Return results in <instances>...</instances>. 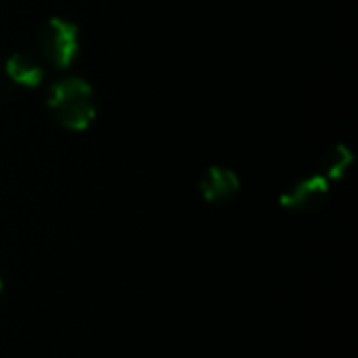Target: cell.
Here are the masks:
<instances>
[{"instance_id":"obj_1","label":"cell","mask_w":358,"mask_h":358,"mask_svg":"<svg viewBox=\"0 0 358 358\" xmlns=\"http://www.w3.org/2000/svg\"><path fill=\"white\" fill-rule=\"evenodd\" d=\"M48 109L52 117L67 130H86L94 115V92L82 78H63L48 90Z\"/></svg>"},{"instance_id":"obj_2","label":"cell","mask_w":358,"mask_h":358,"mask_svg":"<svg viewBox=\"0 0 358 358\" xmlns=\"http://www.w3.org/2000/svg\"><path fill=\"white\" fill-rule=\"evenodd\" d=\"M40 50L44 55V59L59 67L65 69L71 65V61L78 55L80 48V40H78V27L61 17H50L42 29H40Z\"/></svg>"},{"instance_id":"obj_3","label":"cell","mask_w":358,"mask_h":358,"mask_svg":"<svg viewBox=\"0 0 358 358\" xmlns=\"http://www.w3.org/2000/svg\"><path fill=\"white\" fill-rule=\"evenodd\" d=\"M329 195V180L323 174L308 176L296 185H292L283 195H281V206L287 212H313L319 210Z\"/></svg>"},{"instance_id":"obj_4","label":"cell","mask_w":358,"mask_h":358,"mask_svg":"<svg viewBox=\"0 0 358 358\" xmlns=\"http://www.w3.org/2000/svg\"><path fill=\"white\" fill-rule=\"evenodd\" d=\"M241 189V180L239 176L224 166H212L203 172L201 180H199V193L208 203L214 206H222L229 203L237 197Z\"/></svg>"},{"instance_id":"obj_5","label":"cell","mask_w":358,"mask_h":358,"mask_svg":"<svg viewBox=\"0 0 358 358\" xmlns=\"http://www.w3.org/2000/svg\"><path fill=\"white\" fill-rule=\"evenodd\" d=\"M4 67H6V76L15 84L27 86V88H36L44 80V71L40 63L31 55H25V52H13L6 59Z\"/></svg>"},{"instance_id":"obj_6","label":"cell","mask_w":358,"mask_h":358,"mask_svg":"<svg viewBox=\"0 0 358 358\" xmlns=\"http://www.w3.org/2000/svg\"><path fill=\"white\" fill-rule=\"evenodd\" d=\"M350 164H352V153H350V149L346 147V145H336L331 151H327V155H325V172H323V176L327 178V180H340L346 172H348V168H350Z\"/></svg>"},{"instance_id":"obj_7","label":"cell","mask_w":358,"mask_h":358,"mask_svg":"<svg viewBox=\"0 0 358 358\" xmlns=\"http://www.w3.org/2000/svg\"><path fill=\"white\" fill-rule=\"evenodd\" d=\"M2 289H4V283H2V279H0V296H2Z\"/></svg>"}]
</instances>
